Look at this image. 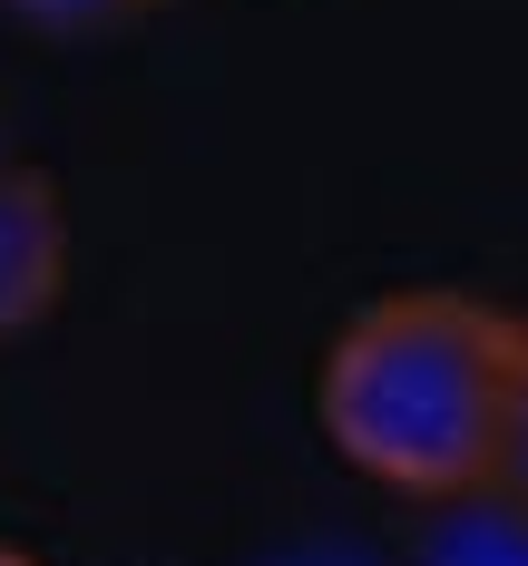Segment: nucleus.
<instances>
[{
    "label": "nucleus",
    "instance_id": "nucleus-1",
    "mask_svg": "<svg viewBox=\"0 0 528 566\" xmlns=\"http://www.w3.org/2000/svg\"><path fill=\"white\" fill-rule=\"evenodd\" d=\"M509 381H519L509 303L460 283H402V293H372L333 333L313 371V420L343 469H362L411 509H441L489 489Z\"/></svg>",
    "mask_w": 528,
    "mask_h": 566
},
{
    "label": "nucleus",
    "instance_id": "nucleus-2",
    "mask_svg": "<svg viewBox=\"0 0 528 566\" xmlns=\"http://www.w3.org/2000/svg\"><path fill=\"white\" fill-rule=\"evenodd\" d=\"M69 293V196L0 147V342L40 333Z\"/></svg>",
    "mask_w": 528,
    "mask_h": 566
},
{
    "label": "nucleus",
    "instance_id": "nucleus-3",
    "mask_svg": "<svg viewBox=\"0 0 528 566\" xmlns=\"http://www.w3.org/2000/svg\"><path fill=\"white\" fill-rule=\"evenodd\" d=\"M421 566H528V517L499 489L441 499L431 509V537H421Z\"/></svg>",
    "mask_w": 528,
    "mask_h": 566
},
{
    "label": "nucleus",
    "instance_id": "nucleus-4",
    "mask_svg": "<svg viewBox=\"0 0 528 566\" xmlns=\"http://www.w3.org/2000/svg\"><path fill=\"white\" fill-rule=\"evenodd\" d=\"M167 0H0V20L20 40H50V50H89V40H117L137 20H157Z\"/></svg>",
    "mask_w": 528,
    "mask_h": 566
},
{
    "label": "nucleus",
    "instance_id": "nucleus-5",
    "mask_svg": "<svg viewBox=\"0 0 528 566\" xmlns=\"http://www.w3.org/2000/svg\"><path fill=\"white\" fill-rule=\"evenodd\" d=\"M489 489L528 517V313H519V381H509V420H499V459H489Z\"/></svg>",
    "mask_w": 528,
    "mask_h": 566
},
{
    "label": "nucleus",
    "instance_id": "nucleus-6",
    "mask_svg": "<svg viewBox=\"0 0 528 566\" xmlns=\"http://www.w3.org/2000/svg\"><path fill=\"white\" fill-rule=\"evenodd\" d=\"M0 566H40V557H30V547H10V537H0Z\"/></svg>",
    "mask_w": 528,
    "mask_h": 566
}]
</instances>
